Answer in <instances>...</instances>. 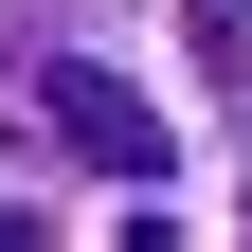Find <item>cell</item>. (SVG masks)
Masks as SVG:
<instances>
[{"mask_svg":"<svg viewBox=\"0 0 252 252\" xmlns=\"http://www.w3.org/2000/svg\"><path fill=\"white\" fill-rule=\"evenodd\" d=\"M36 54H54V36H36ZM54 144H72L90 180H126V198L180 162V144H162V108H144V90H108V72H72V54H54Z\"/></svg>","mask_w":252,"mask_h":252,"instance_id":"obj_1","label":"cell"},{"mask_svg":"<svg viewBox=\"0 0 252 252\" xmlns=\"http://www.w3.org/2000/svg\"><path fill=\"white\" fill-rule=\"evenodd\" d=\"M198 36H216V72L252 90V0H198Z\"/></svg>","mask_w":252,"mask_h":252,"instance_id":"obj_2","label":"cell"}]
</instances>
